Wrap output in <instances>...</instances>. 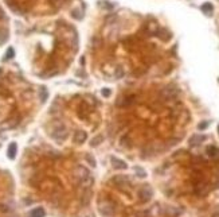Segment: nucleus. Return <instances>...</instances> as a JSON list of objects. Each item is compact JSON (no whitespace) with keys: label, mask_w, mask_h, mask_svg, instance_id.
I'll return each mask as SVG.
<instances>
[{"label":"nucleus","mask_w":219,"mask_h":217,"mask_svg":"<svg viewBox=\"0 0 219 217\" xmlns=\"http://www.w3.org/2000/svg\"><path fill=\"white\" fill-rule=\"evenodd\" d=\"M51 136L55 139L58 143H62V142H65L66 139H67L69 131H67V128H66L65 126H62V124H60L59 127H57V128L51 132Z\"/></svg>","instance_id":"f257e3e1"},{"label":"nucleus","mask_w":219,"mask_h":217,"mask_svg":"<svg viewBox=\"0 0 219 217\" xmlns=\"http://www.w3.org/2000/svg\"><path fill=\"white\" fill-rule=\"evenodd\" d=\"M98 210L102 216H112L114 212V205H113V202H110L109 199H103V201L100 202Z\"/></svg>","instance_id":"f03ea898"},{"label":"nucleus","mask_w":219,"mask_h":217,"mask_svg":"<svg viewBox=\"0 0 219 217\" xmlns=\"http://www.w3.org/2000/svg\"><path fill=\"white\" fill-rule=\"evenodd\" d=\"M152 196H153V190H152V187L148 186V185L143 186L139 190V199H140V202H143V204L148 202L149 199L152 198Z\"/></svg>","instance_id":"7ed1b4c3"},{"label":"nucleus","mask_w":219,"mask_h":217,"mask_svg":"<svg viewBox=\"0 0 219 217\" xmlns=\"http://www.w3.org/2000/svg\"><path fill=\"white\" fill-rule=\"evenodd\" d=\"M160 94L164 100H171L177 94V89L174 88V86H167V88H164L163 91H161Z\"/></svg>","instance_id":"20e7f679"},{"label":"nucleus","mask_w":219,"mask_h":217,"mask_svg":"<svg viewBox=\"0 0 219 217\" xmlns=\"http://www.w3.org/2000/svg\"><path fill=\"white\" fill-rule=\"evenodd\" d=\"M74 175H76V178L81 181V179L86 178L90 175V171H89L88 169H86L85 166H82V164H78V166L76 167V170H74Z\"/></svg>","instance_id":"39448f33"},{"label":"nucleus","mask_w":219,"mask_h":217,"mask_svg":"<svg viewBox=\"0 0 219 217\" xmlns=\"http://www.w3.org/2000/svg\"><path fill=\"white\" fill-rule=\"evenodd\" d=\"M208 190H210V187L206 182H199V183L195 186V193H196V196H199V197L206 196L207 193H208Z\"/></svg>","instance_id":"423d86ee"},{"label":"nucleus","mask_w":219,"mask_h":217,"mask_svg":"<svg viewBox=\"0 0 219 217\" xmlns=\"http://www.w3.org/2000/svg\"><path fill=\"white\" fill-rule=\"evenodd\" d=\"M110 161H112V166H113L116 170H125L126 167H128V164H126L122 159H119L116 157H112Z\"/></svg>","instance_id":"0eeeda50"},{"label":"nucleus","mask_w":219,"mask_h":217,"mask_svg":"<svg viewBox=\"0 0 219 217\" xmlns=\"http://www.w3.org/2000/svg\"><path fill=\"white\" fill-rule=\"evenodd\" d=\"M86 139H88V134H86V131H82V129L76 131V134H74V142H76L77 144H82Z\"/></svg>","instance_id":"6e6552de"},{"label":"nucleus","mask_w":219,"mask_h":217,"mask_svg":"<svg viewBox=\"0 0 219 217\" xmlns=\"http://www.w3.org/2000/svg\"><path fill=\"white\" fill-rule=\"evenodd\" d=\"M94 183V178L91 177V175H89V177L83 178L79 181V185L83 187V189H89V187H91V185Z\"/></svg>","instance_id":"1a4fd4ad"},{"label":"nucleus","mask_w":219,"mask_h":217,"mask_svg":"<svg viewBox=\"0 0 219 217\" xmlns=\"http://www.w3.org/2000/svg\"><path fill=\"white\" fill-rule=\"evenodd\" d=\"M207 155H208L210 158L218 159L219 158V148H217L215 146H208L207 147Z\"/></svg>","instance_id":"9d476101"},{"label":"nucleus","mask_w":219,"mask_h":217,"mask_svg":"<svg viewBox=\"0 0 219 217\" xmlns=\"http://www.w3.org/2000/svg\"><path fill=\"white\" fill-rule=\"evenodd\" d=\"M16 151H18V146H16V143H11L10 146H8V151H7V155L10 159H14L16 157Z\"/></svg>","instance_id":"9b49d317"},{"label":"nucleus","mask_w":219,"mask_h":217,"mask_svg":"<svg viewBox=\"0 0 219 217\" xmlns=\"http://www.w3.org/2000/svg\"><path fill=\"white\" fill-rule=\"evenodd\" d=\"M112 182L113 183H116L117 186H121V185H126L129 182V179L126 177H121V175H119V177H114L113 179H112Z\"/></svg>","instance_id":"f8f14e48"},{"label":"nucleus","mask_w":219,"mask_h":217,"mask_svg":"<svg viewBox=\"0 0 219 217\" xmlns=\"http://www.w3.org/2000/svg\"><path fill=\"white\" fill-rule=\"evenodd\" d=\"M45 215H46V212H45V209L43 208H35L34 210H31V213H30V217H45Z\"/></svg>","instance_id":"ddd939ff"},{"label":"nucleus","mask_w":219,"mask_h":217,"mask_svg":"<svg viewBox=\"0 0 219 217\" xmlns=\"http://www.w3.org/2000/svg\"><path fill=\"white\" fill-rule=\"evenodd\" d=\"M202 140H204V136H202V135H194V136L190 139V144L191 146H199L202 143Z\"/></svg>","instance_id":"4468645a"},{"label":"nucleus","mask_w":219,"mask_h":217,"mask_svg":"<svg viewBox=\"0 0 219 217\" xmlns=\"http://www.w3.org/2000/svg\"><path fill=\"white\" fill-rule=\"evenodd\" d=\"M102 142H103V136H102V135H97V136H94L93 139H91L90 146L91 147H97V146H100Z\"/></svg>","instance_id":"2eb2a0df"},{"label":"nucleus","mask_w":219,"mask_h":217,"mask_svg":"<svg viewBox=\"0 0 219 217\" xmlns=\"http://www.w3.org/2000/svg\"><path fill=\"white\" fill-rule=\"evenodd\" d=\"M165 213L168 216H171V217H176L177 215H180V210L179 209H176V208H172V206H168L165 209Z\"/></svg>","instance_id":"dca6fc26"},{"label":"nucleus","mask_w":219,"mask_h":217,"mask_svg":"<svg viewBox=\"0 0 219 217\" xmlns=\"http://www.w3.org/2000/svg\"><path fill=\"white\" fill-rule=\"evenodd\" d=\"M212 10H214V7H212L211 3H204V4L202 5V11H203L206 15H210V14L212 12Z\"/></svg>","instance_id":"f3484780"},{"label":"nucleus","mask_w":219,"mask_h":217,"mask_svg":"<svg viewBox=\"0 0 219 217\" xmlns=\"http://www.w3.org/2000/svg\"><path fill=\"white\" fill-rule=\"evenodd\" d=\"M134 101V96H128V97H124L122 99V103H120V105L125 107V105H131L132 103Z\"/></svg>","instance_id":"a211bd4d"},{"label":"nucleus","mask_w":219,"mask_h":217,"mask_svg":"<svg viewBox=\"0 0 219 217\" xmlns=\"http://www.w3.org/2000/svg\"><path fill=\"white\" fill-rule=\"evenodd\" d=\"M85 159H86V162H88L89 164H90V166H93V167H96V158L93 157V155L91 154H86L85 155Z\"/></svg>","instance_id":"6ab92c4d"},{"label":"nucleus","mask_w":219,"mask_h":217,"mask_svg":"<svg viewBox=\"0 0 219 217\" xmlns=\"http://www.w3.org/2000/svg\"><path fill=\"white\" fill-rule=\"evenodd\" d=\"M134 173L137 174V177H140V178H145L147 177V173H145V170L144 169H141V167H139V166H136L134 167Z\"/></svg>","instance_id":"aec40b11"},{"label":"nucleus","mask_w":219,"mask_h":217,"mask_svg":"<svg viewBox=\"0 0 219 217\" xmlns=\"http://www.w3.org/2000/svg\"><path fill=\"white\" fill-rule=\"evenodd\" d=\"M12 210V208L8 204H0V213H10Z\"/></svg>","instance_id":"412c9836"},{"label":"nucleus","mask_w":219,"mask_h":217,"mask_svg":"<svg viewBox=\"0 0 219 217\" xmlns=\"http://www.w3.org/2000/svg\"><path fill=\"white\" fill-rule=\"evenodd\" d=\"M121 146L122 147H129V136L125 135V136L121 138Z\"/></svg>","instance_id":"4be33fe9"},{"label":"nucleus","mask_w":219,"mask_h":217,"mask_svg":"<svg viewBox=\"0 0 219 217\" xmlns=\"http://www.w3.org/2000/svg\"><path fill=\"white\" fill-rule=\"evenodd\" d=\"M46 99H47V91H46V88H40V100L45 103Z\"/></svg>","instance_id":"5701e85b"},{"label":"nucleus","mask_w":219,"mask_h":217,"mask_svg":"<svg viewBox=\"0 0 219 217\" xmlns=\"http://www.w3.org/2000/svg\"><path fill=\"white\" fill-rule=\"evenodd\" d=\"M122 76H124L122 68H117V69H116V77H117V78H121Z\"/></svg>","instance_id":"b1692460"},{"label":"nucleus","mask_w":219,"mask_h":217,"mask_svg":"<svg viewBox=\"0 0 219 217\" xmlns=\"http://www.w3.org/2000/svg\"><path fill=\"white\" fill-rule=\"evenodd\" d=\"M102 96L103 97H109V96H110V89H108V88L102 89Z\"/></svg>","instance_id":"393cba45"},{"label":"nucleus","mask_w":219,"mask_h":217,"mask_svg":"<svg viewBox=\"0 0 219 217\" xmlns=\"http://www.w3.org/2000/svg\"><path fill=\"white\" fill-rule=\"evenodd\" d=\"M12 56H14V49L10 47L7 51V58H12Z\"/></svg>","instance_id":"a878e982"},{"label":"nucleus","mask_w":219,"mask_h":217,"mask_svg":"<svg viewBox=\"0 0 219 217\" xmlns=\"http://www.w3.org/2000/svg\"><path fill=\"white\" fill-rule=\"evenodd\" d=\"M207 126H208V123H207V121H203V123H200V124H199V129H204V128H207Z\"/></svg>","instance_id":"bb28decb"},{"label":"nucleus","mask_w":219,"mask_h":217,"mask_svg":"<svg viewBox=\"0 0 219 217\" xmlns=\"http://www.w3.org/2000/svg\"><path fill=\"white\" fill-rule=\"evenodd\" d=\"M211 217H219V213H214V215H212Z\"/></svg>","instance_id":"cd10ccee"},{"label":"nucleus","mask_w":219,"mask_h":217,"mask_svg":"<svg viewBox=\"0 0 219 217\" xmlns=\"http://www.w3.org/2000/svg\"><path fill=\"white\" fill-rule=\"evenodd\" d=\"M218 132H219V126H218Z\"/></svg>","instance_id":"c85d7f7f"}]
</instances>
